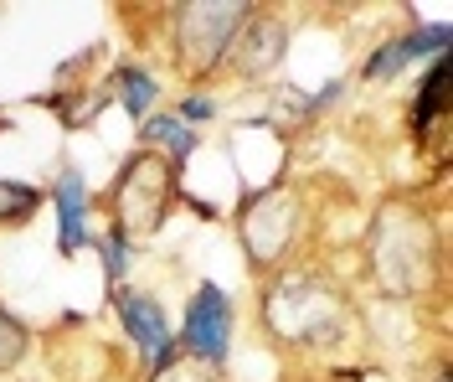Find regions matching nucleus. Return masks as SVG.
Wrapping results in <instances>:
<instances>
[{"label":"nucleus","mask_w":453,"mask_h":382,"mask_svg":"<svg viewBox=\"0 0 453 382\" xmlns=\"http://www.w3.org/2000/svg\"><path fill=\"white\" fill-rule=\"evenodd\" d=\"M109 305H113V316H119V325H124V336L134 341V352H140L144 362L175 336V331H170L165 305H160V294L140 290V285H119V290H109Z\"/></svg>","instance_id":"obj_9"},{"label":"nucleus","mask_w":453,"mask_h":382,"mask_svg":"<svg viewBox=\"0 0 453 382\" xmlns=\"http://www.w3.org/2000/svg\"><path fill=\"white\" fill-rule=\"evenodd\" d=\"M186 197V186H180V166H170L165 155H155V150H129V160L113 171L109 191L104 197H93V207H104L109 212V228L129 238H155L165 233V222L175 217V207Z\"/></svg>","instance_id":"obj_5"},{"label":"nucleus","mask_w":453,"mask_h":382,"mask_svg":"<svg viewBox=\"0 0 453 382\" xmlns=\"http://www.w3.org/2000/svg\"><path fill=\"white\" fill-rule=\"evenodd\" d=\"M402 36V47H407V58L412 62H433V58H443L453 47V27L449 21H423V27H407V31H396Z\"/></svg>","instance_id":"obj_16"},{"label":"nucleus","mask_w":453,"mask_h":382,"mask_svg":"<svg viewBox=\"0 0 453 382\" xmlns=\"http://www.w3.org/2000/svg\"><path fill=\"white\" fill-rule=\"evenodd\" d=\"M47 202L57 207V253L62 259H78L93 233H88V212H93V191H88V176L78 166H62L57 181L47 186Z\"/></svg>","instance_id":"obj_8"},{"label":"nucleus","mask_w":453,"mask_h":382,"mask_svg":"<svg viewBox=\"0 0 453 382\" xmlns=\"http://www.w3.org/2000/svg\"><path fill=\"white\" fill-rule=\"evenodd\" d=\"M237 228V248L257 279H268L273 269L304 259V243L314 233V212H310V191L299 181H273L263 191H242V202L232 212Z\"/></svg>","instance_id":"obj_3"},{"label":"nucleus","mask_w":453,"mask_h":382,"mask_svg":"<svg viewBox=\"0 0 453 382\" xmlns=\"http://www.w3.org/2000/svg\"><path fill=\"white\" fill-rule=\"evenodd\" d=\"M248 16H253L248 0H175V5H160L170 73L186 78L191 89H206L226 67V52H232Z\"/></svg>","instance_id":"obj_4"},{"label":"nucleus","mask_w":453,"mask_h":382,"mask_svg":"<svg viewBox=\"0 0 453 382\" xmlns=\"http://www.w3.org/2000/svg\"><path fill=\"white\" fill-rule=\"evenodd\" d=\"M304 382H356V372H340V367H330V372H319V378H304Z\"/></svg>","instance_id":"obj_20"},{"label":"nucleus","mask_w":453,"mask_h":382,"mask_svg":"<svg viewBox=\"0 0 453 382\" xmlns=\"http://www.w3.org/2000/svg\"><path fill=\"white\" fill-rule=\"evenodd\" d=\"M257 331L299 356H335L356 336V300L335 269L294 259L257 285Z\"/></svg>","instance_id":"obj_1"},{"label":"nucleus","mask_w":453,"mask_h":382,"mask_svg":"<svg viewBox=\"0 0 453 382\" xmlns=\"http://www.w3.org/2000/svg\"><path fill=\"white\" fill-rule=\"evenodd\" d=\"M361 269L387 300H423L449 285V238L423 197H381L361 238Z\"/></svg>","instance_id":"obj_2"},{"label":"nucleus","mask_w":453,"mask_h":382,"mask_svg":"<svg viewBox=\"0 0 453 382\" xmlns=\"http://www.w3.org/2000/svg\"><path fill=\"white\" fill-rule=\"evenodd\" d=\"M42 207H47V191H42V186H31V181H11V176H0V233H16V228H31Z\"/></svg>","instance_id":"obj_12"},{"label":"nucleus","mask_w":453,"mask_h":382,"mask_svg":"<svg viewBox=\"0 0 453 382\" xmlns=\"http://www.w3.org/2000/svg\"><path fill=\"white\" fill-rule=\"evenodd\" d=\"M412 382H453L449 352H433V356H418V367H412Z\"/></svg>","instance_id":"obj_18"},{"label":"nucleus","mask_w":453,"mask_h":382,"mask_svg":"<svg viewBox=\"0 0 453 382\" xmlns=\"http://www.w3.org/2000/svg\"><path fill=\"white\" fill-rule=\"evenodd\" d=\"M412 67V58H407V47H402V36H387V42H376L366 52V62H361V83H392V78H402Z\"/></svg>","instance_id":"obj_14"},{"label":"nucleus","mask_w":453,"mask_h":382,"mask_svg":"<svg viewBox=\"0 0 453 382\" xmlns=\"http://www.w3.org/2000/svg\"><path fill=\"white\" fill-rule=\"evenodd\" d=\"M288 42H294L288 16L273 11V5H253V16L242 21L232 52H226V73L237 83H268L283 67V58H288Z\"/></svg>","instance_id":"obj_7"},{"label":"nucleus","mask_w":453,"mask_h":382,"mask_svg":"<svg viewBox=\"0 0 453 382\" xmlns=\"http://www.w3.org/2000/svg\"><path fill=\"white\" fill-rule=\"evenodd\" d=\"M232 331H237V310H232V294L211 279H201L186 310H180V331H175V347L180 362L206 367V372H222L226 356H232Z\"/></svg>","instance_id":"obj_6"},{"label":"nucleus","mask_w":453,"mask_h":382,"mask_svg":"<svg viewBox=\"0 0 453 382\" xmlns=\"http://www.w3.org/2000/svg\"><path fill=\"white\" fill-rule=\"evenodd\" d=\"M31 341H36V336H31V325L21 321V316L5 305V300H0V378H11V372L27 362V356H31Z\"/></svg>","instance_id":"obj_13"},{"label":"nucleus","mask_w":453,"mask_h":382,"mask_svg":"<svg viewBox=\"0 0 453 382\" xmlns=\"http://www.w3.org/2000/svg\"><path fill=\"white\" fill-rule=\"evenodd\" d=\"M109 93H113V104H119L124 114L140 124V119H150V114H155V104H160V78H155L144 62H129V58H124L119 67H113Z\"/></svg>","instance_id":"obj_11"},{"label":"nucleus","mask_w":453,"mask_h":382,"mask_svg":"<svg viewBox=\"0 0 453 382\" xmlns=\"http://www.w3.org/2000/svg\"><path fill=\"white\" fill-rule=\"evenodd\" d=\"M140 150L165 155L170 166H186V160L201 150V135L191 129V124H180L170 109H155L150 119H140Z\"/></svg>","instance_id":"obj_10"},{"label":"nucleus","mask_w":453,"mask_h":382,"mask_svg":"<svg viewBox=\"0 0 453 382\" xmlns=\"http://www.w3.org/2000/svg\"><path fill=\"white\" fill-rule=\"evenodd\" d=\"M170 114L180 119V124H191V129H196V124H211V119H217V93L191 89L186 98H175V104H170Z\"/></svg>","instance_id":"obj_17"},{"label":"nucleus","mask_w":453,"mask_h":382,"mask_svg":"<svg viewBox=\"0 0 453 382\" xmlns=\"http://www.w3.org/2000/svg\"><path fill=\"white\" fill-rule=\"evenodd\" d=\"M88 248H98V259H104V279H109V290H119V285L129 279V264H134V243L119 233V228H109V233H93Z\"/></svg>","instance_id":"obj_15"},{"label":"nucleus","mask_w":453,"mask_h":382,"mask_svg":"<svg viewBox=\"0 0 453 382\" xmlns=\"http://www.w3.org/2000/svg\"><path fill=\"white\" fill-rule=\"evenodd\" d=\"M150 382H217V372H206V367H191V362H175L170 372H155Z\"/></svg>","instance_id":"obj_19"}]
</instances>
